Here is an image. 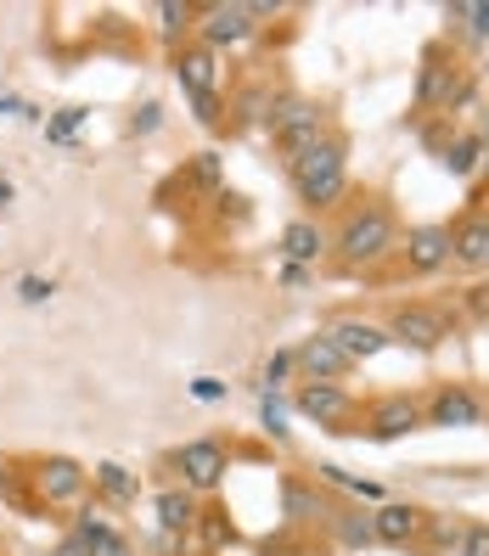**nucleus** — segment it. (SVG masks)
<instances>
[{
	"instance_id": "1",
	"label": "nucleus",
	"mask_w": 489,
	"mask_h": 556,
	"mask_svg": "<svg viewBox=\"0 0 489 556\" xmlns=\"http://www.w3.org/2000/svg\"><path fill=\"white\" fill-rule=\"evenodd\" d=\"M333 248H338V258L349 270H372V265H383V258H394L400 253V219H394V208L377 203V198H366L361 208H349L338 219V231H333Z\"/></svg>"
},
{
	"instance_id": "2",
	"label": "nucleus",
	"mask_w": 489,
	"mask_h": 556,
	"mask_svg": "<svg viewBox=\"0 0 489 556\" xmlns=\"http://www.w3.org/2000/svg\"><path fill=\"white\" fill-rule=\"evenodd\" d=\"M287 175H292V186H299V203L304 208H315V214L321 208H338L349 198V141L333 129V136H326L321 147H310Z\"/></svg>"
},
{
	"instance_id": "3",
	"label": "nucleus",
	"mask_w": 489,
	"mask_h": 556,
	"mask_svg": "<svg viewBox=\"0 0 489 556\" xmlns=\"http://www.w3.org/2000/svg\"><path fill=\"white\" fill-rule=\"evenodd\" d=\"M265 136L276 141L281 163L292 169L310 147H321L326 136H333V113H326L321 102H310V96H276V108H271V124H265Z\"/></svg>"
},
{
	"instance_id": "4",
	"label": "nucleus",
	"mask_w": 489,
	"mask_h": 556,
	"mask_svg": "<svg viewBox=\"0 0 489 556\" xmlns=\"http://www.w3.org/2000/svg\"><path fill=\"white\" fill-rule=\"evenodd\" d=\"M220 56L214 51H203V46H180L175 51V79H180V90H186V102H191V113H198L209 129H220Z\"/></svg>"
},
{
	"instance_id": "5",
	"label": "nucleus",
	"mask_w": 489,
	"mask_h": 556,
	"mask_svg": "<svg viewBox=\"0 0 489 556\" xmlns=\"http://www.w3.org/2000/svg\"><path fill=\"white\" fill-rule=\"evenodd\" d=\"M175 472H180V489H191V495H214L225 472H231V450L220 439H191L175 450Z\"/></svg>"
},
{
	"instance_id": "6",
	"label": "nucleus",
	"mask_w": 489,
	"mask_h": 556,
	"mask_svg": "<svg viewBox=\"0 0 489 556\" xmlns=\"http://www.w3.org/2000/svg\"><path fill=\"white\" fill-rule=\"evenodd\" d=\"M455 102H467V68L455 56H428L416 79V113H450Z\"/></svg>"
},
{
	"instance_id": "7",
	"label": "nucleus",
	"mask_w": 489,
	"mask_h": 556,
	"mask_svg": "<svg viewBox=\"0 0 489 556\" xmlns=\"http://www.w3.org/2000/svg\"><path fill=\"white\" fill-rule=\"evenodd\" d=\"M292 405H299L315 428H333V433H349V421L361 416V400H354L343 382H299Z\"/></svg>"
},
{
	"instance_id": "8",
	"label": "nucleus",
	"mask_w": 489,
	"mask_h": 556,
	"mask_svg": "<svg viewBox=\"0 0 489 556\" xmlns=\"http://www.w3.org/2000/svg\"><path fill=\"white\" fill-rule=\"evenodd\" d=\"M191 28H198V46L220 56V51H231V46L253 40L259 17H253V7H237V0H220V7H203Z\"/></svg>"
},
{
	"instance_id": "9",
	"label": "nucleus",
	"mask_w": 489,
	"mask_h": 556,
	"mask_svg": "<svg viewBox=\"0 0 489 556\" xmlns=\"http://www.w3.org/2000/svg\"><path fill=\"white\" fill-rule=\"evenodd\" d=\"M85 489H90V472L74 455H46V462H35V495L46 506H79Z\"/></svg>"
},
{
	"instance_id": "10",
	"label": "nucleus",
	"mask_w": 489,
	"mask_h": 556,
	"mask_svg": "<svg viewBox=\"0 0 489 556\" xmlns=\"http://www.w3.org/2000/svg\"><path fill=\"white\" fill-rule=\"evenodd\" d=\"M321 338L338 343V354L349 359V366H361V359H372V354L388 349V326H377L366 315H333V320L321 326Z\"/></svg>"
},
{
	"instance_id": "11",
	"label": "nucleus",
	"mask_w": 489,
	"mask_h": 556,
	"mask_svg": "<svg viewBox=\"0 0 489 556\" xmlns=\"http://www.w3.org/2000/svg\"><path fill=\"white\" fill-rule=\"evenodd\" d=\"M450 338V315L434 309V304H405L394 309V320H388V343H411V349H439Z\"/></svg>"
},
{
	"instance_id": "12",
	"label": "nucleus",
	"mask_w": 489,
	"mask_h": 556,
	"mask_svg": "<svg viewBox=\"0 0 489 556\" xmlns=\"http://www.w3.org/2000/svg\"><path fill=\"white\" fill-rule=\"evenodd\" d=\"M416 428H428V400H416V394H388L366 416V433L372 439H405Z\"/></svg>"
},
{
	"instance_id": "13",
	"label": "nucleus",
	"mask_w": 489,
	"mask_h": 556,
	"mask_svg": "<svg viewBox=\"0 0 489 556\" xmlns=\"http://www.w3.org/2000/svg\"><path fill=\"white\" fill-rule=\"evenodd\" d=\"M400 258L411 276H434L450 265V225H411L400 237Z\"/></svg>"
},
{
	"instance_id": "14",
	"label": "nucleus",
	"mask_w": 489,
	"mask_h": 556,
	"mask_svg": "<svg viewBox=\"0 0 489 556\" xmlns=\"http://www.w3.org/2000/svg\"><path fill=\"white\" fill-rule=\"evenodd\" d=\"M428 421H434V428H478V421H484V400L473 394V388H462V382H444L439 394L428 400Z\"/></svg>"
},
{
	"instance_id": "15",
	"label": "nucleus",
	"mask_w": 489,
	"mask_h": 556,
	"mask_svg": "<svg viewBox=\"0 0 489 556\" xmlns=\"http://www.w3.org/2000/svg\"><path fill=\"white\" fill-rule=\"evenodd\" d=\"M450 258L462 270H489V208L450 225Z\"/></svg>"
},
{
	"instance_id": "16",
	"label": "nucleus",
	"mask_w": 489,
	"mask_h": 556,
	"mask_svg": "<svg viewBox=\"0 0 489 556\" xmlns=\"http://www.w3.org/2000/svg\"><path fill=\"white\" fill-rule=\"evenodd\" d=\"M292 366H299L304 382H343L349 377V359L338 354V343H326L321 332H310L299 349H292Z\"/></svg>"
},
{
	"instance_id": "17",
	"label": "nucleus",
	"mask_w": 489,
	"mask_h": 556,
	"mask_svg": "<svg viewBox=\"0 0 489 556\" xmlns=\"http://www.w3.org/2000/svg\"><path fill=\"white\" fill-rule=\"evenodd\" d=\"M372 534H377V545H411L422 534V511L416 506H383L372 517Z\"/></svg>"
},
{
	"instance_id": "18",
	"label": "nucleus",
	"mask_w": 489,
	"mask_h": 556,
	"mask_svg": "<svg viewBox=\"0 0 489 556\" xmlns=\"http://www.w3.org/2000/svg\"><path fill=\"white\" fill-rule=\"evenodd\" d=\"M326 248H333V237H326L321 225H310V219H292L281 231V253L292 258V265H315Z\"/></svg>"
},
{
	"instance_id": "19",
	"label": "nucleus",
	"mask_w": 489,
	"mask_h": 556,
	"mask_svg": "<svg viewBox=\"0 0 489 556\" xmlns=\"http://www.w3.org/2000/svg\"><path fill=\"white\" fill-rule=\"evenodd\" d=\"M158 522H163V534H186L191 522H198V495H191V489H163L158 495Z\"/></svg>"
},
{
	"instance_id": "20",
	"label": "nucleus",
	"mask_w": 489,
	"mask_h": 556,
	"mask_svg": "<svg viewBox=\"0 0 489 556\" xmlns=\"http://www.w3.org/2000/svg\"><path fill=\"white\" fill-rule=\"evenodd\" d=\"M90 489H102L113 506H129V501L141 495V478L129 472V467H118V462H102V467L90 472Z\"/></svg>"
},
{
	"instance_id": "21",
	"label": "nucleus",
	"mask_w": 489,
	"mask_h": 556,
	"mask_svg": "<svg viewBox=\"0 0 489 556\" xmlns=\"http://www.w3.org/2000/svg\"><path fill=\"white\" fill-rule=\"evenodd\" d=\"M271 108H276V90H265V85H242V96H237V124H271Z\"/></svg>"
},
{
	"instance_id": "22",
	"label": "nucleus",
	"mask_w": 489,
	"mask_h": 556,
	"mask_svg": "<svg viewBox=\"0 0 489 556\" xmlns=\"http://www.w3.org/2000/svg\"><path fill=\"white\" fill-rule=\"evenodd\" d=\"M338 540H343V545H354V551L377 545V534H372V517H366V511H343V517H338Z\"/></svg>"
},
{
	"instance_id": "23",
	"label": "nucleus",
	"mask_w": 489,
	"mask_h": 556,
	"mask_svg": "<svg viewBox=\"0 0 489 556\" xmlns=\"http://www.w3.org/2000/svg\"><path fill=\"white\" fill-rule=\"evenodd\" d=\"M191 17H198V7H186V0H163V7H158V23H163V35H170V40L186 35Z\"/></svg>"
},
{
	"instance_id": "24",
	"label": "nucleus",
	"mask_w": 489,
	"mask_h": 556,
	"mask_svg": "<svg viewBox=\"0 0 489 556\" xmlns=\"http://www.w3.org/2000/svg\"><path fill=\"white\" fill-rule=\"evenodd\" d=\"M450 17H455V23H467L478 40H489V0H455Z\"/></svg>"
},
{
	"instance_id": "25",
	"label": "nucleus",
	"mask_w": 489,
	"mask_h": 556,
	"mask_svg": "<svg viewBox=\"0 0 489 556\" xmlns=\"http://www.w3.org/2000/svg\"><path fill=\"white\" fill-rule=\"evenodd\" d=\"M478 152H484V141H473V136L455 141V147H444V169H450V175H473V169H478Z\"/></svg>"
},
{
	"instance_id": "26",
	"label": "nucleus",
	"mask_w": 489,
	"mask_h": 556,
	"mask_svg": "<svg viewBox=\"0 0 489 556\" xmlns=\"http://www.w3.org/2000/svg\"><path fill=\"white\" fill-rule=\"evenodd\" d=\"M315 511H321L315 489H304V483H287V517H315Z\"/></svg>"
},
{
	"instance_id": "27",
	"label": "nucleus",
	"mask_w": 489,
	"mask_h": 556,
	"mask_svg": "<svg viewBox=\"0 0 489 556\" xmlns=\"http://www.w3.org/2000/svg\"><path fill=\"white\" fill-rule=\"evenodd\" d=\"M287 371H299V366H292V349L271 354V366H265V394H276V388H281V377H287Z\"/></svg>"
},
{
	"instance_id": "28",
	"label": "nucleus",
	"mask_w": 489,
	"mask_h": 556,
	"mask_svg": "<svg viewBox=\"0 0 489 556\" xmlns=\"http://www.w3.org/2000/svg\"><path fill=\"white\" fill-rule=\"evenodd\" d=\"M462 556H489V522H473V529H462Z\"/></svg>"
},
{
	"instance_id": "29",
	"label": "nucleus",
	"mask_w": 489,
	"mask_h": 556,
	"mask_svg": "<svg viewBox=\"0 0 489 556\" xmlns=\"http://www.w3.org/2000/svg\"><path fill=\"white\" fill-rule=\"evenodd\" d=\"M265 428H271V439H287V416H281L276 394H265Z\"/></svg>"
},
{
	"instance_id": "30",
	"label": "nucleus",
	"mask_w": 489,
	"mask_h": 556,
	"mask_svg": "<svg viewBox=\"0 0 489 556\" xmlns=\"http://www.w3.org/2000/svg\"><path fill=\"white\" fill-rule=\"evenodd\" d=\"M23 304H40V299H51V281H40V276H23Z\"/></svg>"
},
{
	"instance_id": "31",
	"label": "nucleus",
	"mask_w": 489,
	"mask_h": 556,
	"mask_svg": "<svg viewBox=\"0 0 489 556\" xmlns=\"http://www.w3.org/2000/svg\"><path fill=\"white\" fill-rule=\"evenodd\" d=\"M191 394H198L203 405H214V400H225V382H214V377H198V382H191Z\"/></svg>"
},
{
	"instance_id": "32",
	"label": "nucleus",
	"mask_w": 489,
	"mask_h": 556,
	"mask_svg": "<svg viewBox=\"0 0 489 556\" xmlns=\"http://www.w3.org/2000/svg\"><path fill=\"white\" fill-rule=\"evenodd\" d=\"M79 118H85V113H79V108H68V113H62V118L51 124V141H68V136H74V124H79Z\"/></svg>"
},
{
	"instance_id": "33",
	"label": "nucleus",
	"mask_w": 489,
	"mask_h": 556,
	"mask_svg": "<svg viewBox=\"0 0 489 556\" xmlns=\"http://www.w3.org/2000/svg\"><path fill=\"white\" fill-rule=\"evenodd\" d=\"M467 304H473L478 315H489V287H473V292H467Z\"/></svg>"
},
{
	"instance_id": "34",
	"label": "nucleus",
	"mask_w": 489,
	"mask_h": 556,
	"mask_svg": "<svg viewBox=\"0 0 489 556\" xmlns=\"http://www.w3.org/2000/svg\"><path fill=\"white\" fill-rule=\"evenodd\" d=\"M0 489H7V472H0ZM0 511H7V501H0Z\"/></svg>"
}]
</instances>
